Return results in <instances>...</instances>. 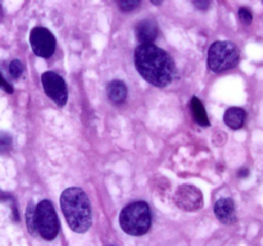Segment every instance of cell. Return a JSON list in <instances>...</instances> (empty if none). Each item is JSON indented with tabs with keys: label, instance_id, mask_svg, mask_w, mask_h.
<instances>
[{
	"label": "cell",
	"instance_id": "obj_5",
	"mask_svg": "<svg viewBox=\"0 0 263 246\" xmlns=\"http://www.w3.org/2000/svg\"><path fill=\"white\" fill-rule=\"evenodd\" d=\"M35 225L37 235L44 240H54L59 232V220L55 209L49 200H43L36 205Z\"/></svg>",
	"mask_w": 263,
	"mask_h": 246
},
{
	"label": "cell",
	"instance_id": "obj_10",
	"mask_svg": "<svg viewBox=\"0 0 263 246\" xmlns=\"http://www.w3.org/2000/svg\"><path fill=\"white\" fill-rule=\"evenodd\" d=\"M136 37L140 41V45H148L157 38L158 35V26L156 20L144 19L136 25Z\"/></svg>",
	"mask_w": 263,
	"mask_h": 246
},
{
	"label": "cell",
	"instance_id": "obj_23",
	"mask_svg": "<svg viewBox=\"0 0 263 246\" xmlns=\"http://www.w3.org/2000/svg\"><path fill=\"white\" fill-rule=\"evenodd\" d=\"M2 15H3V12H2V8H0V19H2Z\"/></svg>",
	"mask_w": 263,
	"mask_h": 246
},
{
	"label": "cell",
	"instance_id": "obj_3",
	"mask_svg": "<svg viewBox=\"0 0 263 246\" xmlns=\"http://www.w3.org/2000/svg\"><path fill=\"white\" fill-rule=\"evenodd\" d=\"M120 225L127 235L143 236L152 225V213L145 201H135L122 209Z\"/></svg>",
	"mask_w": 263,
	"mask_h": 246
},
{
	"label": "cell",
	"instance_id": "obj_18",
	"mask_svg": "<svg viewBox=\"0 0 263 246\" xmlns=\"http://www.w3.org/2000/svg\"><path fill=\"white\" fill-rule=\"evenodd\" d=\"M139 4H140L139 0H122V2H118V7H120L123 12L134 10Z\"/></svg>",
	"mask_w": 263,
	"mask_h": 246
},
{
	"label": "cell",
	"instance_id": "obj_19",
	"mask_svg": "<svg viewBox=\"0 0 263 246\" xmlns=\"http://www.w3.org/2000/svg\"><path fill=\"white\" fill-rule=\"evenodd\" d=\"M0 87H2V89H4L5 91L8 92V94H12V92H13V87L10 86V85L8 84V82L5 81L4 78H3L2 73H0Z\"/></svg>",
	"mask_w": 263,
	"mask_h": 246
},
{
	"label": "cell",
	"instance_id": "obj_4",
	"mask_svg": "<svg viewBox=\"0 0 263 246\" xmlns=\"http://www.w3.org/2000/svg\"><path fill=\"white\" fill-rule=\"evenodd\" d=\"M240 53L238 46L228 40L216 41L208 50V67L215 73L229 71L238 66Z\"/></svg>",
	"mask_w": 263,
	"mask_h": 246
},
{
	"label": "cell",
	"instance_id": "obj_1",
	"mask_svg": "<svg viewBox=\"0 0 263 246\" xmlns=\"http://www.w3.org/2000/svg\"><path fill=\"white\" fill-rule=\"evenodd\" d=\"M134 60L140 76L157 87H166L171 84L176 73L174 59L153 44L139 45L134 54Z\"/></svg>",
	"mask_w": 263,
	"mask_h": 246
},
{
	"label": "cell",
	"instance_id": "obj_8",
	"mask_svg": "<svg viewBox=\"0 0 263 246\" xmlns=\"http://www.w3.org/2000/svg\"><path fill=\"white\" fill-rule=\"evenodd\" d=\"M175 204L186 212H195L203 207V194L193 184H182L175 194Z\"/></svg>",
	"mask_w": 263,
	"mask_h": 246
},
{
	"label": "cell",
	"instance_id": "obj_2",
	"mask_svg": "<svg viewBox=\"0 0 263 246\" xmlns=\"http://www.w3.org/2000/svg\"><path fill=\"white\" fill-rule=\"evenodd\" d=\"M61 208L72 231L84 233L91 227V204L86 192L80 187H69L61 195Z\"/></svg>",
	"mask_w": 263,
	"mask_h": 246
},
{
	"label": "cell",
	"instance_id": "obj_20",
	"mask_svg": "<svg viewBox=\"0 0 263 246\" xmlns=\"http://www.w3.org/2000/svg\"><path fill=\"white\" fill-rule=\"evenodd\" d=\"M193 4H194L197 8H199L200 10H205L208 7H210V2H207V0H203V2L202 0H195Z\"/></svg>",
	"mask_w": 263,
	"mask_h": 246
},
{
	"label": "cell",
	"instance_id": "obj_13",
	"mask_svg": "<svg viewBox=\"0 0 263 246\" xmlns=\"http://www.w3.org/2000/svg\"><path fill=\"white\" fill-rule=\"evenodd\" d=\"M190 109H192L193 117L197 120L198 125L204 126V127H208V126H210V119H208L207 112H205L202 101H200L198 97H193V99L190 100Z\"/></svg>",
	"mask_w": 263,
	"mask_h": 246
},
{
	"label": "cell",
	"instance_id": "obj_21",
	"mask_svg": "<svg viewBox=\"0 0 263 246\" xmlns=\"http://www.w3.org/2000/svg\"><path fill=\"white\" fill-rule=\"evenodd\" d=\"M248 174H249V171L247 168H241L240 171L238 172L239 178H246V177H248Z\"/></svg>",
	"mask_w": 263,
	"mask_h": 246
},
{
	"label": "cell",
	"instance_id": "obj_12",
	"mask_svg": "<svg viewBox=\"0 0 263 246\" xmlns=\"http://www.w3.org/2000/svg\"><path fill=\"white\" fill-rule=\"evenodd\" d=\"M107 95L110 101L115 102V104H121V102L125 101L126 96H127V87L122 81L115 79V81L108 84Z\"/></svg>",
	"mask_w": 263,
	"mask_h": 246
},
{
	"label": "cell",
	"instance_id": "obj_14",
	"mask_svg": "<svg viewBox=\"0 0 263 246\" xmlns=\"http://www.w3.org/2000/svg\"><path fill=\"white\" fill-rule=\"evenodd\" d=\"M35 209L36 207L32 204V202H30L28 207L26 208V224H27L28 232H30L32 236L37 235V231H36V225H35Z\"/></svg>",
	"mask_w": 263,
	"mask_h": 246
},
{
	"label": "cell",
	"instance_id": "obj_17",
	"mask_svg": "<svg viewBox=\"0 0 263 246\" xmlns=\"http://www.w3.org/2000/svg\"><path fill=\"white\" fill-rule=\"evenodd\" d=\"M238 15H239V19H240L241 23H244V25H251L252 20H253V14H252L251 9H248V8L246 7L239 9Z\"/></svg>",
	"mask_w": 263,
	"mask_h": 246
},
{
	"label": "cell",
	"instance_id": "obj_9",
	"mask_svg": "<svg viewBox=\"0 0 263 246\" xmlns=\"http://www.w3.org/2000/svg\"><path fill=\"white\" fill-rule=\"evenodd\" d=\"M215 214L223 224H233L236 222L235 202L230 197H222L215 204Z\"/></svg>",
	"mask_w": 263,
	"mask_h": 246
},
{
	"label": "cell",
	"instance_id": "obj_6",
	"mask_svg": "<svg viewBox=\"0 0 263 246\" xmlns=\"http://www.w3.org/2000/svg\"><path fill=\"white\" fill-rule=\"evenodd\" d=\"M41 82L45 94L55 102L58 107H64L68 100V90L64 79L55 72H45L41 76Z\"/></svg>",
	"mask_w": 263,
	"mask_h": 246
},
{
	"label": "cell",
	"instance_id": "obj_15",
	"mask_svg": "<svg viewBox=\"0 0 263 246\" xmlns=\"http://www.w3.org/2000/svg\"><path fill=\"white\" fill-rule=\"evenodd\" d=\"M23 69H25V67H23L22 61L18 60V59H14V60L10 61L9 73H10V76L13 77V78H18V77H21Z\"/></svg>",
	"mask_w": 263,
	"mask_h": 246
},
{
	"label": "cell",
	"instance_id": "obj_22",
	"mask_svg": "<svg viewBox=\"0 0 263 246\" xmlns=\"http://www.w3.org/2000/svg\"><path fill=\"white\" fill-rule=\"evenodd\" d=\"M152 3H153V4H157V5L161 4V2H156V0H152Z\"/></svg>",
	"mask_w": 263,
	"mask_h": 246
},
{
	"label": "cell",
	"instance_id": "obj_7",
	"mask_svg": "<svg viewBox=\"0 0 263 246\" xmlns=\"http://www.w3.org/2000/svg\"><path fill=\"white\" fill-rule=\"evenodd\" d=\"M30 44L33 53L40 58H50L55 51V37L45 27H35L31 31Z\"/></svg>",
	"mask_w": 263,
	"mask_h": 246
},
{
	"label": "cell",
	"instance_id": "obj_11",
	"mask_svg": "<svg viewBox=\"0 0 263 246\" xmlns=\"http://www.w3.org/2000/svg\"><path fill=\"white\" fill-rule=\"evenodd\" d=\"M247 119V113L243 108L233 107L229 108L225 112V115H223V122L226 123V126L233 130H239L244 126Z\"/></svg>",
	"mask_w": 263,
	"mask_h": 246
},
{
	"label": "cell",
	"instance_id": "obj_16",
	"mask_svg": "<svg viewBox=\"0 0 263 246\" xmlns=\"http://www.w3.org/2000/svg\"><path fill=\"white\" fill-rule=\"evenodd\" d=\"M12 144L13 140L10 135L5 132H0V154L9 151L12 149Z\"/></svg>",
	"mask_w": 263,
	"mask_h": 246
}]
</instances>
